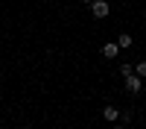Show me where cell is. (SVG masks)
<instances>
[{"label":"cell","instance_id":"obj_10","mask_svg":"<svg viewBox=\"0 0 146 129\" xmlns=\"http://www.w3.org/2000/svg\"><path fill=\"white\" fill-rule=\"evenodd\" d=\"M111 129H123V126H111Z\"/></svg>","mask_w":146,"mask_h":129},{"label":"cell","instance_id":"obj_6","mask_svg":"<svg viewBox=\"0 0 146 129\" xmlns=\"http://www.w3.org/2000/svg\"><path fill=\"white\" fill-rule=\"evenodd\" d=\"M135 76L146 79V62H137V65H135Z\"/></svg>","mask_w":146,"mask_h":129},{"label":"cell","instance_id":"obj_4","mask_svg":"<svg viewBox=\"0 0 146 129\" xmlns=\"http://www.w3.org/2000/svg\"><path fill=\"white\" fill-rule=\"evenodd\" d=\"M102 56H105V59H117V56H120V47H117V41H108V44H102Z\"/></svg>","mask_w":146,"mask_h":129},{"label":"cell","instance_id":"obj_1","mask_svg":"<svg viewBox=\"0 0 146 129\" xmlns=\"http://www.w3.org/2000/svg\"><path fill=\"white\" fill-rule=\"evenodd\" d=\"M88 9H91V15H94V18H100V21L111 15V6H108V0H94Z\"/></svg>","mask_w":146,"mask_h":129},{"label":"cell","instance_id":"obj_5","mask_svg":"<svg viewBox=\"0 0 146 129\" xmlns=\"http://www.w3.org/2000/svg\"><path fill=\"white\" fill-rule=\"evenodd\" d=\"M117 47H120V50H129V47H131V35L129 32H117Z\"/></svg>","mask_w":146,"mask_h":129},{"label":"cell","instance_id":"obj_7","mask_svg":"<svg viewBox=\"0 0 146 129\" xmlns=\"http://www.w3.org/2000/svg\"><path fill=\"white\" fill-rule=\"evenodd\" d=\"M120 74H123V76H131V74H135V65H120Z\"/></svg>","mask_w":146,"mask_h":129},{"label":"cell","instance_id":"obj_3","mask_svg":"<svg viewBox=\"0 0 146 129\" xmlns=\"http://www.w3.org/2000/svg\"><path fill=\"white\" fill-rule=\"evenodd\" d=\"M102 117H105L108 123H117V120H120V109H117V106H105V109H102Z\"/></svg>","mask_w":146,"mask_h":129},{"label":"cell","instance_id":"obj_9","mask_svg":"<svg viewBox=\"0 0 146 129\" xmlns=\"http://www.w3.org/2000/svg\"><path fill=\"white\" fill-rule=\"evenodd\" d=\"M21 129H35V126H21Z\"/></svg>","mask_w":146,"mask_h":129},{"label":"cell","instance_id":"obj_8","mask_svg":"<svg viewBox=\"0 0 146 129\" xmlns=\"http://www.w3.org/2000/svg\"><path fill=\"white\" fill-rule=\"evenodd\" d=\"M82 3H85V6H91V3H94V0H82Z\"/></svg>","mask_w":146,"mask_h":129},{"label":"cell","instance_id":"obj_2","mask_svg":"<svg viewBox=\"0 0 146 129\" xmlns=\"http://www.w3.org/2000/svg\"><path fill=\"white\" fill-rule=\"evenodd\" d=\"M140 85H143L140 76H135V74L126 76V91H129V94H140Z\"/></svg>","mask_w":146,"mask_h":129}]
</instances>
